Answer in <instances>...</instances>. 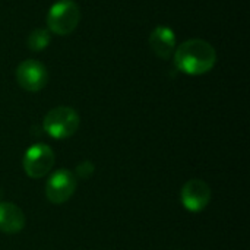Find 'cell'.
<instances>
[{"label":"cell","instance_id":"obj_6","mask_svg":"<svg viewBox=\"0 0 250 250\" xmlns=\"http://www.w3.org/2000/svg\"><path fill=\"white\" fill-rule=\"evenodd\" d=\"M76 190L75 176L69 170L56 171L45 185V195L51 204L60 205L72 198Z\"/></svg>","mask_w":250,"mask_h":250},{"label":"cell","instance_id":"obj_1","mask_svg":"<svg viewBox=\"0 0 250 250\" xmlns=\"http://www.w3.org/2000/svg\"><path fill=\"white\" fill-rule=\"evenodd\" d=\"M176 67L188 75H204L217 63L215 48L204 40H188L174 53Z\"/></svg>","mask_w":250,"mask_h":250},{"label":"cell","instance_id":"obj_9","mask_svg":"<svg viewBox=\"0 0 250 250\" xmlns=\"http://www.w3.org/2000/svg\"><path fill=\"white\" fill-rule=\"evenodd\" d=\"M25 226V215L19 207L10 202H0V231L7 234L19 233Z\"/></svg>","mask_w":250,"mask_h":250},{"label":"cell","instance_id":"obj_7","mask_svg":"<svg viewBox=\"0 0 250 250\" xmlns=\"http://www.w3.org/2000/svg\"><path fill=\"white\" fill-rule=\"evenodd\" d=\"M180 198H182V204L188 211L199 212L208 207L211 201V189L204 180L193 179L183 186Z\"/></svg>","mask_w":250,"mask_h":250},{"label":"cell","instance_id":"obj_8","mask_svg":"<svg viewBox=\"0 0 250 250\" xmlns=\"http://www.w3.org/2000/svg\"><path fill=\"white\" fill-rule=\"evenodd\" d=\"M149 45L158 57H171V54L176 50V35L173 29L164 25L157 26L149 35Z\"/></svg>","mask_w":250,"mask_h":250},{"label":"cell","instance_id":"obj_3","mask_svg":"<svg viewBox=\"0 0 250 250\" xmlns=\"http://www.w3.org/2000/svg\"><path fill=\"white\" fill-rule=\"evenodd\" d=\"M79 127V114L70 107H56L44 117V130L56 139H66L75 135Z\"/></svg>","mask_w":250,"mask_h":250},{"label":"cell","instance_id":"obj_10","mask_svg":"<svg viewBox=\"0 0 250 250\" xmlns=\"http://www.w3.org/2000/svg\"><path fill=\"white\" fill-rule=\"evenodd\" d=\"M28 47L32 50V51H41L44 50L48 42H50V32L47 29H42V28H38V29H34L29 37H28Z\"/></svg>","mask_w":250,"mask_h":250},{"label":"cell","instance_id":"obj_4","mask_svg":"<svg viewBox=\"0 0 250 250\" xmlns=\"http://www.w3.org/2000/svg\"><path fill=\"white\" fill-rule=\"evenodd\" d=\"M54 164V154L50 146L45 144H35L31 148L26 149L23 157V168L25 173L31 179H41L50 170Z\"/></svg>","mask_w":250,"mask_h":250},{"label":"cell","instance_id":"obj_2","mask_svg":"<svg viewBox=\"0 0 250 250\" xmlns=\"http://www.w3.org/2000/svg\"><path fill=\"white\" fill-rule=\"evenodd\" d=\"M79 19L81 10L73 0H59L48 10L47 25L57 35H69L78 26Z\"/></svg>","mask_w":250,"mask_h":250},{"label":"cell","instance_id":"obj_5","mask_svg":"<svg viewBox=\"0 0 250 250\" xmlns=\"http://www.w3.org/2000/svg\"><path fill=\"white\" fill-rule=\"evenodd\" d=\"M16 81L25 91L37 92L45 86L48 81V72L41 62L25 60L16 69Z\"/></svg>","mask_w":250,"mask_h":250}]
</instances>
